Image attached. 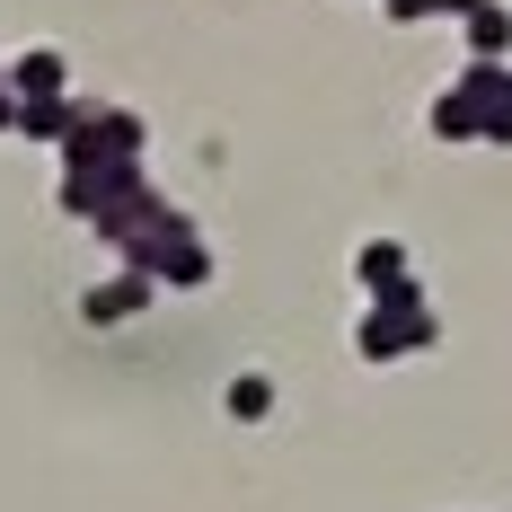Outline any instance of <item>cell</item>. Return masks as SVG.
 Wrapping results in <instances>:
<instances>
[{
  "label": "cell",
  "instance_id": "cell-1",
  "mask_svg": "<svg viewBox=\"0 0 512 512\" xmlns=\"http://www.w3.org/2000/svg\"><path fill=\"white\" fill-rule=\"evenodd\" d=\"M362 283H371L380 301H398V292H415V283H407V248H389V239H371V248H362Z\"/></svg>",
  "mask_w": 512,
  "mask_h": 512
},
{
  "label": "cell",
  "instance_id": "cell-2",
  "mask_svg": "<svg viewBox=\"0 0 512 512\" xmlns=\"http://www.w3.org/2000/svg\"><path fill=\"white\" fill-rule=\"evenodd\" d=\"M468 45H477V53H504V45H512V18L477 0V9H468Z\"/></svg>",
  "mask_w": 512,
  "mask_h": 512
},
{
  "label": "cell",
  "instance_id": "cell-3",
  "mask_svg": "<svg viewBox=\"0 0 512 512\" xmlns=\"http://www.w3.org/2000/svg\"><path fill=\"white\" fill-rule=\"evenodd\" d=\"M18 89H27V98H53V89H62V53H27V62H18Z\"/></svg>",
  "mask_w": 512,
  "mask_h": 512
},
{
  "label": "cell",
  "instance_id": "cell-4",
  "mask_svg": "<svg viewBox=\"0 0 512 512\" xmlns=\"http://www.w3.org/2000/svg\"><path fill=\"white\" fill-rule=\"evenodd\" d=\"M142 301H151V283H106V292H89V318H133Z\"/></svg>",
  "mask_w": 512,
  "mask_h": 512
},
{
  "label": "cell",
  "instance_id": "cell-5",
  "mask_svg": "<svg viewBox=\"0 0 512 512\" xmlns=\"http://www.w3.org/2000/svg\"><path fill=\"white\" fill-rule=\"evenodd\" d=\"M265 407H274V380H256V371H248V380H230V415H239V424H256Z\"/></svg>",
  "mask_w": 512,
  "mask_h": 512
}]
</instances>
